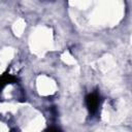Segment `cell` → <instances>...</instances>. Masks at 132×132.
Masks as SVG:
<instances>
[{"label": "cell", "instance_id": "cell-1", "mask_svg": "<svg viewBox=\"0 0 132 132\" xmlns=\"http://www.w3.org/2000/svg\"><path fill=\"white\" fill-rule=\"evenodd\" d=\"M86 103L88 106V109L91 112H95L97 110V107L99 105V97L96 93H91L86 98Z\"/></svg>", "mask_w": 132, "mask_h": 132}, {"label": "cell", "instance_id": "cell-2", "mask_svg": "<svg viewBox=\"0 0 132 132\" xmlns=\"http://www.w3.org/2000/svg\"><path fill=\"white\" fill-rule=\"evenodd\" d=\"M46 132H61V130L59 129V128H56V127H52V128H50Z\"/></svg>", "mask_w": 132, "mask_h": 132}]
</instances>
